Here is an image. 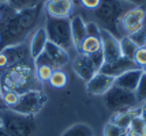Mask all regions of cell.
I'll return each mask as SVG.
<instances>
[{
	"instance_id": "6da1fadb",
	"label": "cell",
	"mask_w": 146,
	"mask_h": 136,
	"mask_svg": "<svg viewBox=\"0 0 146 136\" xmlns=\"http://www.w3.org/2000/svg\"><path fill=\"white\" fill-rule=\"evenodd\" d=\"M44 10V3L38 6L19 10L13 18L0 22V51L7 46L26 42L32 30L37 29V23Z\"/></svg>"
},
{
	"instance_id": "7a4b0ae2",
	"label": "cell",
	"mask_w": 146,
	"mask_h": 136,
	"mask_svg": "<svg viewBox=\"0 0 146 136\" xmlns=\"http://www.w3.org/2000/svg\"><path fill=\"white\" fill-rule=\"evenodd\" d=\"M40 83L36 76L34 61L13 65L0 72L1 91H14L21 95L30 90H41Z\"/></svg>"
},
{
	"instance_id": "3957f363",
	"label": "cell",
	"mask_w": 146,
	"mask_h": 136,
	"mask_svg": "<svg viewBox=\"0 0 146 136\" xmlns=\"http://www.w3.org/2000/svg\"><path fill=\"white\" fill-rule=\"evenodd\" d=\"M127 3L121 0H101L100 6L94 10V16L101 29L108 30L117 39L124 37L120 27V19L127 11Z\"/></svg>"
},
{
	"instance_id": "277c9868",
	"label": "cell",
	"mask_w": 146,
	"mask_h": 136,
	"mask_svg": "<svg viewBox=\"0 0 146 136\" xmlns=\"http://www.w3.org/2000/svg\"><path fill=\"white\" fill-rule=\"evenodd\" d=\"M1 129L8 136H33L36 131L34 116H25L11 109L1 112Z\"/></svg>"
},
{
	"instance_id": "5b68a950",
	"label": "cell",
	"mask_w": 146,
	"mask_h": 136,
	"mask_svg": "<svg viewBox=\"0 0 146 136\" xmlns=\"http://www.w3.org/2000/svg\"><path fill=\"white\" fill-rule=\"evenodd\" d=\"M44 27H45V32H46L49 42L63 48L64 51H67V52H70L71 49H74L70 18L68 19L48 18Z\"/></svg>"
},
{
	"instance_id": "8992f818",
	"label": "cell",
	"mask_w": 146,
	"mask_h": 136,
	"mask_svg": "<svg viewBox=\"0 0 146 136\" xmlns=\"http://www.w3.org/2000/svg\"><path fill=\"white\" fill-rule=\"evenodd\" d=\"M104 104L112 113L115 112H126L139 108V102L135 97V93L119 89L112 86L104 95Z\"/></svg>"
},
{
	"instance_id": "52a82bcc",
	"label": "cell",
	"mask_w": 146,
	"mask_h": 136,
	"mask_svg": "<svg viewBox=\"0 0 146 136\" xmlns=\"http://www.w3.org/2000/svg\"><path fill=\"white\" fill-rule=\"evenodd\" d=\"M48 101V97L45 95L44 91L41 90H30L21 94L19 101L15 106L11 108V110L25 114V116H34L42 109Z\"/></svg>"
},
{
	"instance_id": "ba28073f",
	"label": "cell",
	"mask_w": 146,
	"mask_h": 136,
	"mask_svg": "<svg viewBox=\"0 0 146 136\" xmlns=\"http://www.w3.org/2000/svg\"><path fill=\"white\" fill-rule=\"evenodd\" d=\"M33 58L30 56L29 44L22 42L18 45L7 46L0 51V72L17 64L32 63Z\"/></svg>"
},
{
	"instance_id": "9c48e42d",
	"label": "cell",
	"mask_w": 146,
	"mask_h": 136,
	"mask_svg": "<svg viewBox=\"0 0 146 136\" xmlns=\"http://www.w3.org/2000/svg\"><path fill=\"white\" fill-rule=\"evenodd\" d=\"M70 61V55L67 51H64L63 48L55 45L52 42H46L44 52L41 53L36 60L34 65H49L53 70H60L62 67L67 64Z\"/></svg>"
},
{
	"instance_id": "30bf717a",
	"label": "cell",
	"mask_w": 146,
	"mask_h": 136,
	"mask_svg": "<svg viewBox=\"0 0 146 136\" xmlns=\"http://www.w3.org/2000/svg\"><path fill=\"white\" fill-rule=\"evenodd\" d=\"M146 10L143 6H137L128 8L120 19V27L124 35H131L145 26Z\"/></svg>"
},
{
	"instance_id": "8fae6325",
	"label": "cell",
	"mask_w": 146,
	"mask_h": 136,
	"mask_svg": "<svg viewBox=\"0 0 146 136\" xmlns=\"http://www.w3.org/2000/svg\"><path fill=\"white\" fill-rule=\"evenodd\" d=\"M100 38H101V51L102 55H104L105 63H112V61L121 57L119 39L116 38L113 34H111L105 29H101Z\"/></svg>"
},
{
	"instance_id": "7c38bea8",
	"label": "cell",
	"mask_w": 146,
	"mask_h": 136,
	"mask_svg": "<svg viewBox=\"0 0 146 136\" xmlns=\"http://www.w3.org/2000/svg\"><path fill=\"white\" fill-rule=\"evenodd\" d=\"M74 10V0H45L44 11L48 18L68 19Z\"/></svg>"
},
{
	"instance_id": "4fadbf2b",
	"label": "cell",
	"mask_w": 146,
	"mask_h": 136,
	"mask_svg": "<svg viewBox=\"0 0 146 136\" xmlns=\"http://www.w3.org/2000/svg\"><path fill=\"white\" fill-rule=\"evenodd\" d=\"M72 70L85 83H88L90 79L98 72L97 68L94 67V64L92 63L90 57L88 55H83V53H78L75 58L72 60Z\"/></svg>"
},
{
	"instance_id": "5bb4252c",
	"label": "cell",
	"mask_w": 146,
	"mask_h": 136,
	"mask_svg": "<svg viewBox=\"0 0 146 136\" xmlns=\"http://www.w3.org/2000/svg\"><path fill=\"white\" fill-rule=\"evenodd\" d=\"M135 68H139V67L135 64L134 60L120 57L117 60H115V61H112V63H104L100 72L104 74V75L112 76V78H117V76H120L123 74H126L127 71H131V70H135Z\"/></svg>"
},
{
	"instance_id": "9a60e30c",
	"label": "cell",
	"mask_w": 146,
	"mask_h": 136,
	"mask_svg": "<svg viewBox=\"0 0 146 136\" xmlns=\"http://www.w3.org/2000/svg\"><path fill=\"white\" fill-rule=\"evenodd\" d=\"M115 78L97 72L93 78L86 83V90L92 95H104L107 91L113 86Z\"/></svg>"
},
{
	"instance_id": "2e32d148",
	"label": "cell",
	"mask_w": 146,
	"mask_h": 136,
	"mask_svg": "<svg viewBox=\"0 0 146 136\" xmlns=\"http://www.w3.org/2000/svg\"><path fill=\"white\" fill-rule=\"evenodd\" d=\"M142 74H143V70H142V68H135V70L127 71L126 74H123L120 76L115 78L113 86L119 87V89H123V90L135 93L137 87H138V83H139V80H141Z\"/></svg>"
},
{
	"instance_id": "e0dca14e",
	"label": "cell",
	"mask_w": 146,
	"mask_h": 136,
	"mask_svg": "<svg viewBox=\"0 0 146 136\" xmlns=\"http://www.w3.org/2000/svg\"><path fill=\"white\" fill-rule=\"evenodd\" d=\"M46 42H48V35L45 32V27H37L30 37V41H29V51H30V56H32L33 61L44 52Z\"/></svg>"
},
{
	"instance_id": "ac0fdd59",
	"label": "cell",
	"mask_w": 146,
	"mask_h": 136,
	"mask_svg": "<svg viewBox=\"0 0 146 136\" xmlns=\"http://www.w3.org/2000/svg\"><path fill=\"white\" fill-rule=\"evenodd\" d=\"M71 23V34H72V42H74V49L76 52L79 51V48L82 45L83 39L88 37L86 33V23L81 15H74L70 18Z\"/></svg>"
},
{
	"instance_id": "d6986e66",
	"label": "cell",
	"mask_w": 146,
	"mask_h": 136,
	"mask_svg": "<svg viewBox=\"0 0 146 136\" xmlns=\"http://www.w3.org/2000/svg\"><path fill=\"white\" fill-rule=\"evenodd\" d=\"M141 116V106L139 108H135L133 110H126V112H115L112 113V117L109 120V123L115 124L117 127H120L123 129H128L130 124L133 121L134 117Z\"/></svg>"
},
{
	"instance_id": "ffe728a7",
	"label": "cell",
	"mask_w": 146,
	"mask_h": 136,
	"mask_svg": "<svg viewBox=\"0 0 146 136\" xmlns=\"http://www.w3.org/2000/svg\"><path fill=\"white\" fill-rule=\"evenodd\" d=\"M98 51H101V38L100 37H90V35H88L86 38L83 39L78 53L92 55V53H96Z\"/></svg>"
},
{
	"instance_id": "44dd1931",
	"label": "cell",
	"mask_w": 146,
	"mask_h": 136,
	"mask_svg": "<svg viewBox=\"0 0 146 136\" xmlns=\"http://www.w3.org/2000/svg\"><path fill=\"white\" fill-rule=\"evenodd\" d=\"M60 136H94V132L88 124L78 123L68 127Z\"/></svg>"
},
{
	"instance_id": "7402d4cb",
	"label": "cell",
	"mask_w": 146,
	"mask_h": 136,
	"mask_svg": "<svg viewBox=\"0 0 146 136\" xmlns=\"http://www.w3.org/2000/svg\"><path fill=\"white\" fill-rule=\"evenodd\" d=\"M119 44H120V52H121V57L130 58V60H134V56L138 51V46L134 44L131 38L128 35H124L119 39Z\"/></svg>"
},
{
	"instance_id": "603a6c76",
	"label": "cell",
	"mask_w": 146,
	"mask_h": 136,
	"mask_svg": "<svg viewBox=\"0 0 146 136\" xmlns=\"http://www.w3.org/2000/svg\"><path fill=\"white\" fill-rule=\"evenodd\" d=\"M67 75H66V72L62 71V70H55L53 74H52L51 79H49V84H51L52 87H56V89H60V87H64L66 84H67Z\"/></svg>"
},
{
	"instance_id": "cb8c5ba5",
	"label": "cell",
	"mask_w": 146,
	"mask_h": 136,
	"mask_svg": "<svg viewBox=\"0 0 146 136\" xmlns=\"http://www.w3.org/2000/svg\"><path fill=\"white\" fill-rule=\"evenodd\" d=\"M34 68H36V76L37 79L42 83V82H49V79H51L52 74H53V68L49 67V65H34Z\"/></svg>"
},
{
	"instance_id": "d4e9b609",
	"label": "cell",
	"mask_w": 146,
	"mask_h": 136,
	"mask_svg": "<svg viewBox=\"0 0 146 136\" xmlns=\"http://www.w3.org/2000/svg\"><path fill=\"white\" fill-rule=\"evenodd\" d=\"M127 131H130V132H134V133H138V135L145 136L146 135V123L143 121V118H142L141 116L134 117Z\"/></svg>"
},
{
	"instance_id": "484cf974",
	"label": "cell",
	"mask_w": 146,
	"mask_h": 136,
	"mask_svg": "<svg viewBox=\"0 0 146 136\" xmlns=\"http://www.w3.org/2000/svg\"><path fill=\"white\" fill-rule=\"evenodd\" d=\"M135 97L138 99L139 105L146 104V72L145 71L142 74L139 83H138V87H137V90H135Z\"/></svg>"
},
{
	"instance_id": "4316f807",
	"label": "cell",
	"mask_w": 146,
	"mask_h": 136,
	"mask_svg": "<svg viewBox=\"0 0 146 136\" xmlns=\"http://www.w3.org/2000/svg\"><path fill=\"white\" fill-rule=\"evenodd\" d=\"M45 0H11L10 3L13 4L17 10H25V8H30V7L42 4Z\"/></svg>"
},
{
	"instance_id": "83f0119b",
	"label": "cell",
	"mask_w": 146,
	"mask_h": 136,
	"mask_svg": "<svg viewBox=\"0 0 146 136\" xmlns=\"http://www.w3.org/2000/svg\"><path fill=\"white\" fill-rule=\"evenodd\" d=\"M131 41H133L138 48H143L146 46V26H143L141 30H138L137 33H134L131 35H128Z\"/></svg>"
},
{
	"instance_id": "f1b7e54d",
	"label": "cell",
	"mask_w": 146,
	"mask_h": 136,
	"mask_svg": "<svg viewBox=\"0 0 146 136\" xmlns=\"http://www.w3.org/2000/svg\"><path fill=\"white\" fill-rule=\"evenodd\" d=\"M126 132H127L126 129H123V128L109 123V121L104 125V136H121L124 135Z\"/></svg>"
},
{
	"instance_id": "f546056e",
	"label": "cell",
	"mask_w": 146,
	"mask_h": 136,
	"mask_svg": "<svg viewBox=\"0 0 146 136\" xmlns=\"http://www.w3.org/2000/svg\"><path fill=\"white\" fill-rule=\"evenodd\" d=\"M19 97L21 95L14 91H3V102H4L7 109H11L13 106H15L17 102L19 101Z\"/></svg>"
},
{
	"instance_id": "4dcf8cb0",
	"label": "cell",
	"mask_w": 146,
	"mask_h": 136,
	"mask_svg": "<svg viewBox=\"0 0 146 136\" xmlns=\"http://www.w3.org/2000/svg\"><path fill=\"white\" fill-rule=\"evenodd\" d=\"M134 61L139 68H146V46L143 48H138V51L134 56Z\"/></svg>"
},
{
	"instance_id": "1f68e13d",
	"label": "cell",
	"mask_w": 146,
	"mask_h": 136,
	"mask_svg": "<svg viewBox=\"0 0 146 136\" xmlns=\"http://www.w3.org/2000/svg\"><path fill=\"white\" fill-rule=\"evenodd\" d=\"M88 56L90 57L92 63H93V64H94V67L97 68V71L100 72L101 67L104 65V63H105V60H104V55H102V51H98V52L92 53V55H88Z\"/></svg>"
},
{
	"instance_id": "d6a6232c",
	"label": "cell",
	"mask_w": 146,
	"mask_h": 136,
	"mask_svg": "<svg viewBox=\"0 0 146 136\" xmlns=\"http://www.w3.org/2000/svg\"><path fill=\"white\" fill-rule=\"evenodd\" d=\"M86 33L90 37H100L101 33V27L97 22H88L86 23Z\"/></svg>"
},
{
	"instance_id": "836d02e7",
	"label": "cell",
	"mask_w": 146,
	"mask_h": 136,
	"mask_svg": "<svg viewBox=\"0 0 146 136\" xmlns=\"http://www.w3.org/2000/svg\"><path fill=\"white\" fill-rule=\"evenodd\" d=\"M81 1V4H82L86 10H93L94 11L97 7L100 6V3H101V0H79Z\"/></svg>"
},
{
	"instance_id": "e575fe53",
	"label": "cell",
	"mask_w": 146,
	"mask_h": 136,
	"mask_svg": "<svg viewBox=\"0 0 146 136\" xmlns=\"http://www.w3.org/2000/svg\"><path fill=\"white\" fill-rule=\"evenodd\" d=\"M121 1H124V3H127V4H131V6L137 7V6H143V1H145V0H121Z\"/></svg>"
},
{
	"instance_id": "d590c367",
	"label": "cell",
	"mask_w": 146,
	"mask_h": 136,
	"mask_svg": "<svg viewBox=\"0 0 146 136\" xmlns=\"http://www.w3.org/2000/svg\"><path fill=\"white\" fill-rule=\"evenodd\" d=\"M6 105L3 102V91H1V84H0V112H3V110H6Z\"/></svg>"
},
{
	"instance_id": "8d00e7d4",
	"label": "cell",
	"mask_w": 146,
	"mask_h": 136,
	"mask_svg": "<svg viewBox=\"0 0 146 136\" xmlns=\"http://www.w3.org/2000/svg\"><path fill=\"white\" fill-rule=\"evenodd\" d=\"M141 117L143 118V121L146 123V104L141 105Z\"/></svg>"
},
{
	"instance_id": "74e56055",
	"label": "cell",
	"mask_w": 146,
	"mask_h": 136,
	"mask_svg": "<svg viewBox=\"0 0 146 136\" xmlns=\"http://www.w3.org/2000/svg\"><path fill=\"white\" fill-rule=\"evenodd\" d=\"M0 136H8V135H7V133L3 129H0Z\"/></svg>"
},
{
	"instance_id": "f35d334b",
	"label": "cell",
	"mask_w": 146,
	"mask_h": 136,
	"mask_svg": "<svg viewBox=\"0 0 146 136\" xmlns=\"http://www.w3.org/2000/svg\"><path fill=\"white\" fill-rule=\"evenodd\" d=\"M11 0H0V3H10Z\"/></svg>"
},
{
	"instance_id": "ab89813d",
	"label": "cell",
	"mask_w": 146,
	"mask_h": 136,
	"mask_svg": "<svg viewBox=\"0 0 146 136\" xmlns=\"http://www.w3.org/2000/svg\"><path fill=\"white\" fill-rule=\"evenodd\" d=\"M0 129H1V112H0Z\"/></svg>"
},
{
	"instance_id": "60d3db41",
	"label": "cell",
	"mask_w": 146,
	"mask_h": 136,
	"mask_svg": "<svg viewBox=\"0 0 146 136\" xmlns=\"http://www.w3.org/2000/svg\"><path fill=\"white\" fill-rule=\"evenodd\" d=\"M126 133H127V132H126ZM126 133H124V135H121V136H127V135H126Z\"/></svg>"
},
{
	"instance_id": "b9f144b4",
	"label": "cell",
	"mask_w": 146,
	"mask_h": 136,
	"mask_svg": "<svg viewBox=\"0 0 146 136\" xmlns=\"http://www.w3.org/2000/svg\"><path fill=\"white\" fill-rule=\"evenodd\" d=\"M143 71H145V72H146V68H143Z\"/></svg>"
},
{
	"instance_id": "7bdbcfd3",
	"label": "cell",
	"mask_w": 146,
	"mask_h": 136,
	"mask_svg": "<svg viewBox=\"0 0 146 136\" xmlns=\"http://www.w3.org/2000/svg\"><path fill=\"white\" fill-rule=\"evenodd\" d=\"M0 20H1V16H0Z\"/></svg>"
}]
</instances>
